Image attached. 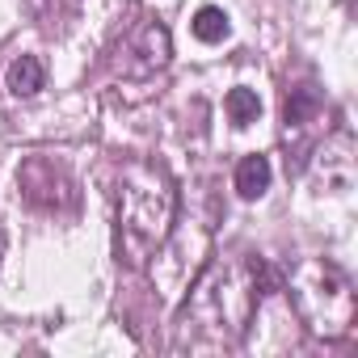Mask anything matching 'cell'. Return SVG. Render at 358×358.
<instances>
[{"instance_id":"cell-6","label":"cell","mask_w":358,"mask_h":358,"mask_svg":"<svg viewBox=\"0 0 358 358\" xmlns=\"http://www.w3.org/2000/svg\"><path fill=\"white\" fill-rule=\"evenodd\" d=\"M5 85H9L13 97H34L47 85V64L38 55H17L9 64V72H5Z\"/></svg>"},{"instance_id":"cell-1","label":"cell","mask_w":358,"mask_h":358,"mask_svg":"<svg viewBox=\"0 0 358 358\" xmlns=\"http://www.w3.org/2000/svg\"><path fill=\"white\" fill-rule=\"evenodd\" d=\"M177 220V186L164 164L127 160L114 177V249L118 262L143 270L169 241Z\"/></svg>"},{"instance_id":"cell-7","label":"cell","mask_w":358,"mask_h":358,"mask_svg":"<svg viewBox=\"0 0 358 358\" xmlns=\"http://www.w3.org/2000/svg\"><path fill=\"white\" fill-rule=\"evenodd\" d=\"M270 177H274V169H270V156H241V164H236V194L241 199H262L266 190H270Z\"/></svg>"},{"instance_id":"cell-10","label":"cell","mask_w":358,"mask_h":358,"mask_svg":"<svg viewBox=\"0 0 358 358\" xmlns=\"http://www.w3.org/2000/svg\"><path fill=\"white\" fill-rule=\"evenodd\" d=\"M224 110H228V118H232L236 127H249V122H257L262 101H257V93H253V89H232V93L224 97Z\"/></svg>"},{"instance_id":"cell-11","label":"cell","mask_w":358,"mask_h":358,"mask_svg":"<svg viewBox=\"0 0 358 358\" xmlns=\"http://www.w3.org/2000/svg\"><path fill=\"white\" fill-rule=\"evenodd\" d=\"M0 257H5V232H0Z\"/></svg>"},{"instance_id":"cell-3","label":"cell","mask_w":358,"mask_h":358,"mask_svg":"<svg viewBox=\"0 0 358 358\" xmlns=\"http://www.w3.org/2000/svg\"><path fill=\"white\" fill-rule=\"evenodd\" d=\"M253 299H257V291H253V278H249V262H241V266H211L199 278V287H194V295L186 303V316L203 320L207 329H215L224 337V329H232V333L245 329Z\"/></svg>"},{"instance_id":"cell-8","label":"cell","mask_w":358,"mask_h":358,"mask_svg":"<svg viewBox=\"0 0 358 358\" xmlns=\"http://www.w3.org/2000/svg\"><path fill=\"white\" fill-rule=\"evenodd\" d=\"M316 110H320V93L312 85H299V89H291V97L282 106V122L287 127H303V122L316 118Z\"/></svg>"},{"instance_id":"cell-4","label":"cell","mask_w":358,"mask_h":358,"mask_svg":"<svg viewBox=\"0 0 358 358\" xmlns=\"http://www.w3.org/2000/svg\"><path fill=\"white\" fill-rule=\"evenodd\" d=\"M169 59H173V34H169V26L152 22V17L139 22L135 30H127L122 43L114 47V72L122 80H148L160 68H169Z\"/></svg>"},{"instance_id":"cell-9","label":"cell","mask_w":358,"mask_h":358,"mask_svg":"<svg viewBox=\"0 0 358 358\" xmlns=\"http://www.w3.org/2000/svg\"><path fill=\"white\" fill-rule=\"evenodd\" d=\"M190 30H194V38H199V43H224V38L232 34L228 13H224V9H215V5H203V9L194 13Z\"/></svg>"},{"instance_id":"cell-5","label":"cell","mask_w":358,"mask_h":358,"mask_svg":"<svg viewBox=\"0 0 358 358\" xmlns=\"http://www.w3.org/2000/svg\"><path fill=\"white\" fill-rule=\"evenodd\" d=\"M17 186H22V199L38 211H68L76 203V186L64 164H55L51 156H30L17 173Z\"/></svg>"},{"instance_id":"cell-2","label":"cell","mask_w":358,"mask_h":358,"mask_svg":"<svg viewBox=\"0 0 358 358\" xmlns=\"http://www.w3.org/2000/svg\"><path fill=\"white\" fill-rule=\"evenodd\" d=\"M282 287H291L295 308H299V316L308 320L312 333H320V337H345L350 333L354 291H350L341 270H333L329 262H308L303 270L282 278Z\"/></svg>"}]
</instances>
